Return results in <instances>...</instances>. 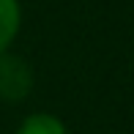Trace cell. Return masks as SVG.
Returning a JSON list of instances; mask_svg holds the SVG:
<instances>
[{"mask_svg":"<svg viewBox=\"0 0 134 134\" xmlns=\"http://www.w3.org/2000/svg\"><path fill=\"white\" fill-rule=\"evenodd\" d=\"M33 85H36L33 66L22 55L16 52L0 55V101L19 104L33 93Z\"/></svg>","mask_w":134,"mask_h":134,"instance_id":"1","label":"cell"},{"mask_svg":"<svg viewBox=\"0 0 134 134\" xmlns=\"http://www.w3.org/2000/svg\"><path fill=\"white\" fill-rule=\"evenodd\" d=\"M22 33V0H0V55L11 52Z\"/></svg>","mask_w":134,"mask_h":134,"instance_id":"2","label":"cell"},{"mask_svg":"<svg viewBox=\"0 0 134 134\" xmlns=\"http://www.w3.org/2000/svg\"><path fill=\"white\" fill-rule=\"evenodd\" d=\"M14 134H69V126L55 112H30L22 118Z\"/></svg>","mask_w":134,"mask_h":134,"instance_id":"3","label":"cell"}]
</instances>
